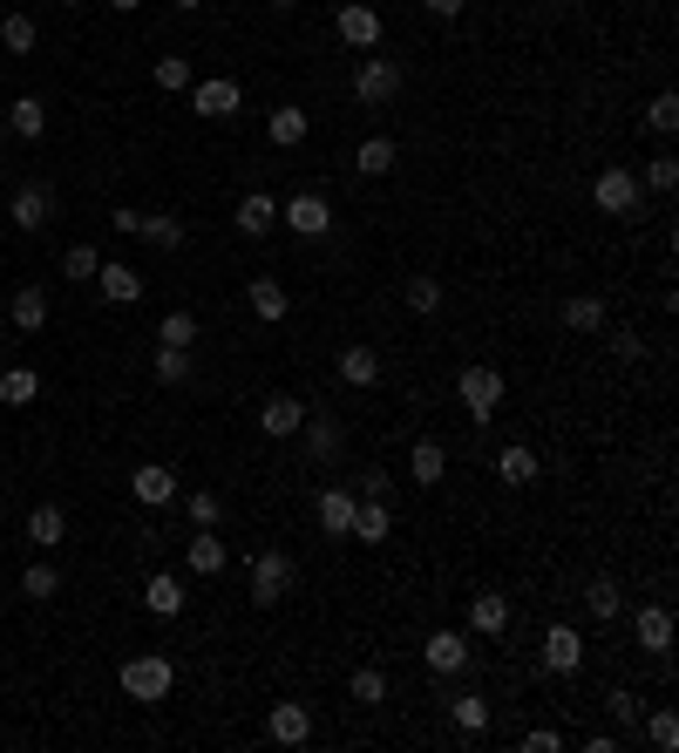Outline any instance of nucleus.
I'll list each match as a JSON object with an SVG mask.
<instances>
[{
  "label": "nucleus",
  "mask_w": 679,
  "mask_h": 753,
  "mask_svg": "<svg viewBox=\"0 0 679 753\" xmlns=\"http://www.w3.org/2000/svg\"><path fill=\"white\" fill-rule=\"evenodd\" d=\"M231 224L245 231V237H265V231H278V204H272L265 190H245V197H238V211H231Z\"/></svg>",
  "instance_id": "obj_20"
},
{
  "label": "nucleus",
  "mask_w": 679,
  "mask_h": 753,
  "mask_svg": "<svg viewBox=\"0 0 679 753\" xmlns=\"http://www.w3.org/2000/svg\"><path fill=\"white\" fill-rule=\"evenodd\" d=\"M591 204L605 211V218H632V211H638V177H632L625 164L598 170V184H591Z\"/></svg>",
  "instance_id": "obj_8"
},
{
  "label": "nucleus",
  "mask_w": 679,
  "mask_h": 753,
  "mask_svg": "<svg viewBox=\"0 0 679 753\" xmlns=\"http://www.w3.org/2000/svg\"><path fill=\"white\" fill-rule=\"evenodd\" d=\"M62 8H89V0H62Z\"/></svg>",
  "instance_id": "obj_60"
},
{
  "label": "nucleus",
  "mask_w": 679,
  "mask_h": 753,
  "mask_svg": "<svg viewBox=\"0 0 679 753\" xmlns=\"http://www.w3.org/2000/svg\"><path fill=\"white\" fill-rule=\"evenodd\" d=\"M0 340H8V326H0Z\"/></svg>",
  "instance_id": "obj_62"
},
{
  "label": "nucleus",
  "mask_w": 679,
  "mask_h": 753,
  "mask_svg": "<svg viewBox=\"0 0 679 753\" xmlns=\"http://www.w3.org/2000/svg\"><path fill=\"white\" fill-rule=\"evenodd\" d=\"M347 693L361 699V706H381V699H387V672H381V665H361V672L347 679Z\"/></svg>",
  "instance_id": "obj_44"
},
{
  "label": "nucleus",
  "mask_w": 679,
  "mask_h": 753,
  "mask_svg": "<svg viewBox=\"0 0 679 753\" xmlns=\"http://www.w3.org/2000/svg\"><path fill=\"white\" fill-rule=\"evenodd\" d=\"M143 605H150V618H177V611H184V584H177L171 571H150Z\"/></svg>",
  "instance_id": "obj_28"
},
{
  "label": "nucleus",
  "mask_w": 679,
  "mask_h": 753,
  "mask_svg": "<svg viewBox=\"0 0 679 753\" xmlns=\"http://www.w3.org/2000/svg\"><path fill=\"white\" fill-rule=\"evenodd\" d=\"M503 387H510V380H503L496 367H462V374H456V394H462V408L475 414V428H490V421H496Z\"/></svg>",
  "instance_id": "obj_4"
},
{
  "label": "nucleus",
  "mask_w": 679,
  "mask_h": 753,
  "mask_svg": "<svg viewBox=\"0 0 679 753\" xmlns=\"http://www.w3.org/2000/svg\"><path fill=\"white\" fill-rule=\"evenodd\" d=\"M130 496L143 502V509H171L184 489H177V468H164V462H143L136 475H130Z\"/></svg>",
  "instance_id": "obj_13"
},
{
  "label": "nucleus",
  "mask_w": 679,
  "mask_h": 753,
  "mask_svg": "<svg viewBox=\"0 0 679 753\" xmlns=\"http://www.w3.org/2000/svg\"><path fill=\"white\" fill-rule=\"evenodd\" d=\"M632 631H638V652L666 658V652H672V605H638Z\"/></svg>",
  "instance_id": "obj_15"
},
{
  "label": "nucleus",
  "mask_w": 679,
  "mask_h": 753,
  "mask_svg": "<svg viewBox=\"0 0 679 753\" xmlns=\"http://www.w3.org/2000/svg\"><path fill=\"white\" fill-rule=\"evenodd\" d=\"M402 299H408V312H421V320H428V312H442V279H435V272H415Z\"/></svg>",
  "instance_id": "obj_40"
},
{
  "label": "nucleus",
  "mask_w": 679,
  "mask_h": 753,
  "mask_svg": "<svg viewBox=\"0 0 679 753\" xmlns=\"http://www.w3.org/2000/svg\"><path fill=\"white\" fill-rule=\"evenodd\" d=\"M612 361H625V367H632V361H646V333L618 326V333H612Z\"/></svg>",
  "instance_id": "obj_51"
},
{
  "label": "nucleus",
  "mask_w": 679,
  "mask_h": 753,
  "mask_svg": "<svg viewBox=\"0 0 679 753\" xmlns=\"http://www.w3.org/2000/svg\"><path fill=\"white\" fill-rule=\"evenodd\" d=\"M421 658H428L435 679H456V672H469L475 645H469V631H428V639H421Z\"/></svg>",
  "instance_id": "obj_6"
},
{
  "label": "nucleus",
  "mask_w": 679,
  "mask_h": 753,
  "mask_svg": "<svg viewBox=\"0 0 679 753\" xmlns=\"http://www.w3.org/2000/svg\"><path fill=\"white\" fill-rule=\"evenodd\" d=\"M299 434H306V449H313L319 468L340 462V449H347V428H340V414H327V408H313V414L299 421Z\"/></svg>",
  "instance_id": "obj_12"
},
{
  "label": "nucleus",
  "mask_w": 679,
  "mask_h": 753,
  "mask_svg": "<svg viewBox=\"0 0 679 753\" xmlns=\"http://www.w3.org/2000/svg\"><path fill=\"white\" fill-rule=\"evenodd\" d=\"M177 502H184L190 530H218V523H224V502H218L211 489H190V496H177Z\"/></svg>",
  "instance_id": "obj_38"
},
{
  "label": "nucleus",
  "mask_w": 679,
  "mask_h": 753,
  "mask_svg": "<svg viewBox=\"0 0 679 753\" xmlns=\"http://www.w3.org/2000/svg\"><path fill=\"white\" fill-rule=\"evenodd\" d=\"M646 130H659V136L679 130V96H672V89H659V96L646 102Z\"/></svg>",
  "instance_id": "obj_45"
},
{
  "label": "nucleus",
  "mask_w": 679,
  "mask_h": 753,
  "mask_svg": "<svg viewBox=\"0 0 679 753\" xmlns=\"http://www.w3.org/2000/svg\"><path fill=\"white\" fill-rule=\"evenodd\" d=\"M503 631H510V598L475 590V598H469V639H503Z\"/></svg>",
  "instance_id": "obj_16"
},
{
  "label": "nucleus",
  "mask_w": 679,
  "mask_h": 753,
  "mask_svg": "<svg viewBox=\"0 0 679 753\" xmlns=\"http://www.w3.org/2000/svg\"><path fill=\"white\" fill-rule=\"evenodd\" d=\"M278 224L299 231V237H327V231H333V204H327L319 190H299V197H286V204H278Z\"/></svg>",
  "instance_id": "obj_7"
},
{
  "label": "nucleus",
  "mask_w": 679,
  "mask_h": 753,
  "mask_svg": "<svg viewBox=\"0 0 679 753\" xmlns=\"http://www.w3.org/2000/svg\"><path fill=\"white\" fill-rule=\"evenodd\" d=\"M62 272H68V279H96V272H102L96 245H68V252H62Z\"/></svg>",
  "instance_id": "obj_50"
},
{
  "label": "nucleus",
  "mask_w": 679,
  "mask_h": 753,
  "mask_svg": "<svg viewBox=\"0 0 679 753\" xmlns=\"http://www.w3.org/2000/svg\"><path fill=\"white\" fill-rule=\"evenodd\" d=\"M394 156H402V150H394V136H368L361 150H353V170H361V177H387Z\"/></svg>",
  "instance_id": "obj_34"
},
{
  "label": "nucleus",
  "mask_w": 679,
  "mask_h": 753,
  "mask_svg": "<svg viewBox=\"0 0 679 753\" xmlns=\"http://www.w3.org/2000/svg\"><path fill=\"white\" fill-rule=\"evenodd\" d=\"M42 130H48V109H42V96H21V102H8V136H21V143H42Z\"/></svg>",
  "instance_id": "obj_27"
},
{
  "label": "nucleus",
  "mask_w": 679,
  "mask_h": 753,
  "mask_svg": "<svg viewBox=\"0 0 679 753\" xmlns=\"http://www.w3.org/2000/svg\"><path fill=\"white\" fill-rule=\"evenodd\" d=\"M8 326H14V333H42V326H48V292H42V286H21L14 306H8Z\"/></svg>",
  "instance_id": "obj_25"
},
{
  "label": "nucleus",
  "mask_w": 679,
  "mask_h": 753,
  "mask_svg": "<svg viewBox=\"0 0 679 753\" xmlns=\"http://www.w3.org/2000/svg\"><path fill=\"white\" fill-rule=\"evenodd\" d=\"M265 8H299V0H265Z\"/></svg>",
  "instance_id": "obj_59"
},
{
  "label": "nucleus",
  "mask_w": 679,
  "mask_h": 753,
  "mask_svg": "<svg viewBox=\"0 0 679 753\" xmlns=\"http://www.w3.org/2000/svg\"><path fill=\"white\" fill-rule=\"evenodd\" d=\"M0 42H8L14 55H34V42H42V34H34L28 14H8V21H0Z\"/></svg>",
  "instance_id": "obj_46"
},
{
  "label": "nucleus",
  "mask_w": 679,
  "mask_h": 753,
  "mask_svg": "<svg viewBox=\"0 0 679 753\" xmlns=\"http://www.w3.org/2000/svg\"><path fill=\"white\" fill-rule=\"evenodd\" d=\"M55 590H62V577H55L48 564H28V571H21V598H55Z\"/></svg>",
  "instance_id": "obj_48"
},
{
  "label": "nucleus",
  "mask_w": 679,
  "mask_h": 753,
  "mask_svg": "<svg viewBox=\"0 0 679 753\" xmlns=\"http://www.w3.org/2000/svg\"><path fill=\"white\" fill-rule=\"evenodd\" d=\"M353 496H381V502H387V496H394V475H387V468H368L361 483H353Z\"/></svg>",
  "instance_id": "obj_53"
},
{
  "label": "nucleus",
  "mask_w": 679,
  "mask_h": 753,
  "mask_svg": "<svg viewBox=\"0 0 679 753\" xmlns=\"http://www.w3.org/2000/svg\"><path fill=\"white\" fill-rule=\"evenodd\" d=\"M333 27H340V42H347V48H361V55H374V48H381V34H387V21H381L374 0H340V8H333Z\"/></svg>",
  "instance_id": "obj_5"
},
{
  "label": "nucleus",
  "mask_w": 679,
  "mask_h": 753,
  "mask_svg": "<svg viewBox=\"0 0 679 753\" xmlns=\"http://www.w3.org/2000/svg\"><path fill=\"white\" fill-rule=\"evenodd\" d=\"M34 394H42V374H34V367H8V374H0V401H8V408H28Z\"/></svg>",
  "instance_id": "obj_37"
},
{
  "label": "nucleus",
  "mask_w": 679,
  "mask_h": 753,
  "mask_svg": "<svg viewBox=\"0 0 679 753\" xmlns=\"http://www.w3.org/2000/svg\"><path fill=\"white\" fill-rule=\"evenodd\" d=\"M190 374H197L190 346H156V380H164V387H184Z\"/></svg>",
  "instance_id": "obj_39"
},
{
  "label": "nucleus",
  "mask_w": 679,
  "mask_h": 753,
  "mask_svg": "<svg viewBox=\"0 0 679 753\" xmlns=\"http://www.w3.org/2000/svg\"><path fill=\"white\" fill-rule=\"evenodd\" d=\"M387 530H394V509H387L381 496H361V502H353V523H347L353 543H387Z\"/></svg>",
  "instance_id": "obj_18"
},
{
  "label": "nucleus",
  "mask_w": 679,
  "mask_h": 753,
  "mask_svg": "<svg viewBox=\"0 0 679 753\" xmlns=\"http://www.w3.org/2000/svg\"><path fill=\"white\" fill-rule=\"evenodd\" d=\"M102 8H109V14H136V8H143V0H102Z\"/></svg>",
  "instance_id": "obj_56"
},
{
  "label": "nucleus",
  "mask_w": 679,
  "mask_h": 753,
  "mask_svg": "<svg viewBox=\"0 0 679 753\" xmlns=\"http://www.w3.org/2000/svg\"><path fill=\"white\" fill-rule=\"evenodd\" d=\"M646 184H653L659 197H666V190H679V156H672V150H659L653 164H646Z\"/></svg>",
  "instance_id": "obj_49"
},
{
  "label": "nucleus",
  "mask_w": 679,
  "mask_h": 753,
  "mask_svg": "<svg viewBox=\"0 0 679 753\" xmlns=\"http://www.w3.org/2000/svg\"><path fill=\"white\" fill-rule=\"evenodd\" d=\"M171 686H177V665H171L164 652H136V658H123V693H130L136 706H164Z\"/></svg>",
  "instance_id": "obj_1"
},
{
  "label": "nucleus",
  "mask_w": 679,
  "mask_h": 753,
  "mask_svg": "<svg viewBox=\"0 0 679 753\" xmlns=\"http://www.w3.org/2000/svg\"><path fill=\"white\" fill-rule=\"evenodd\" d=\"M442 706H449V720H456L462 733H483V727H490V699H483V693H442Z\"/></svg>",
  "instance_id": "obj_31"
},
{
  "label": "nucleus",
  "mask_w": 679,
  "mask_h": 753,
  "mask_svg": "<svg viewBox=\"0 0 679 753\" xmlns=\"http://www.w3.org/2000/svg\"><path fill=\"white\" fill-rule=\"evenodd\" d=\"M190 109L211 115V123H224V115L245 109V89H238L231 75H205V82H190Z\"/></svg>",
  "instance_id": "obj_11"
},
{
  "label": "nucleus",
  "mask_w": 679,
  "mask_h": 753,
  "mask_svg": "<svg viewBox=\"0 0 679 753\" xmlns=\"http://www.w3.org/2000/svg\"><path fill=\"white\" fill-rule=\"evenodd\" d=\"M524 753H565V733H557V727H530L524 733Z\"/></svg>",
  "instance_id": "obj_52"
},
{
  "label": "nucleus",
  "mask_w": 679,
  "mask_h": 753,
  "mask_svg": "<svg viewBox=\"0 0 679 753\" xmlns=\"http://www.w3.org/2000/svg\"><path fill=\"white\" fill-rule=\"evenodd\" d=\"M544 672H550V679H571V672H584V631H578V624H550V631H544Z\"/></svg>",
  "instance_id": "obj_9"
},
{
  "label": "nucleus",
  "mask_w": 679,
  "mask_h": 753,
  "mask_svg": "<svg viewBox=\"0 0 679 753\" xmlns=\"http://www.w3.org/2000/svg\"><path fill=\"white\" fill-rule=\"evenodd\" d=\"M156 346H197V312H164L156 320Z\"/></svg>",
  "instance_id": "obj_42"
},
{
  "label": "nucleus",
  "mask_w": 679,
  "mask_h": 753,
  "mask_svg": "<svg viewBox=\"0 0 679 753\" xmlns=\"http://www.w3.org/2000/svg\"><path fill=\"white\" fill-rule=\"evenodd\" d=\"M469 8V0H421V14H435V21H456Z\"/></svg>",
  "instance_id": "obj_54"
},
{
  "label": "nucleus",
  "mask_w": 679,
  "mask_h": 753,
  "mask_svg": "<svg viewBox=\"0 0 679 753\" xmlns=\"http://www.w3.org/2000/svg\"><path fill=\"white\" fill-rule=\"evenodd\" d=\"M265 733H272L278 746H306V740H313V706L278 699V706H272V720H265Z\"/></svg>",
  "instance_id": "obj_14"
},
{
  "label": "nucleus",
  "mask_w": 679,
  "mask_h": 753,
  "mask_svg": "<svg viewBox=\"0 0 679 753\" xmlns=\"http://www.w3.org/2000/svg\"><path fill=\"white\" fill-rule=\"evenodd\" d=\"M0 136H8V109H0Z\"/></svg>",
  "instance_id": "obj_61"
},
{
  "label": "nucleus",
  "mask_w": 679,
  "mask_h": 753,
  "mask_svg": "<svg viewBox=\"0 0 679 753\" xmlns=\"http://www.w3.org/2000/svg\"><path fill=\"white\" fill-rule=\"evenodd\" d=\"M62 536H68V509H62V502H34V509H28V543L48 550V543H62Z\"/></svg>",
  "instance_id": "obj_30"
},
{
  "label": "nucleus",
  "mask_w": 679,
  "mask_h": 753,
  "mask_svg": "<svg viewBox=\"0 0 679 753\" xmlns=\"http://www.w3.org/2000/svg\"><path fill=\"white\" fill-rule=\"evenodd\" d=\"M245 577H252V605L272 611V605H286V590L299 584V564H293V550H259Z\"/></svg>",
  "instance_id": "obj_2"
},
{
  "label": "nucleus",
  "mask_w": 679,
  "mask_h": 753,
  "mask_svg": "<svg viewBox=\"0 0 679 753\" xmlns=\"http://www.w3.org/2000/svg\"><path fill=\"white\" fill-rule=\"evenodd\" d=\"M190 82H197V75H190L184 55H156V89H164V96H184Z\"/></svg>",
  "instance_id": "obj_43"
},
{
  "label": "nucleus",
  "mask_w": 679,
  "mask_h": 753,
  "mask_svg": "<svg viewBox=\"0 0 679 753\" xmlns=\"http://www.w3.org/2000/svg\"><path fill=\"white\" fill-rule=\"evenodd\" d=\"M245 299H252V312H259V320H265V326H278V320H286V312H293V292H286V286H278V279H272V272H259V279L245 286Z\"/></svg>",
  "instance_id": "obj_19"
},
{
  "label": "nucleus",
  "mask_w": 679,
  "mask_h": 753,
  "mask_svg": "<svg viewBox=\"0 0 679 753\" xmlns=\"http://www.w3.org/2000/svg\"><path fill=\"white\" fill-rule=\"evenodd\" d=\"M96 286H102V299H109V306H130V299H143V272H136V265H116V258H102Z\"/></svg>",
  "instance_id": "obj_23"
},
{
  "label": "nucleus",
  "mask_w": 679,
  "mask_h": 753,
  "mask_svg": "<svg viewBox=\"0 0 679 753\" xmlns=\"http://www.w3.org/2000/svg\"><path fill=\"white\" fill-rule=\"evenodd\" d=\"M109 224L123 231V237H136V231H143V211H109Z\"/></svg>",
  "instance_id": "obj_55"
},
{
  "label": "nucleus",
  "mask_w": 679,
  "mask_h": 753,
  "mask_svg": "<svg viewBox=\"0 0 679 753\" xmlns=\"http://www.w3.org/2000/svg\"><path fill=\"white\" fill-rule=\"evenodd\" d=\"M184 564H190V577H218V571L231 564V550L218 543V530H197V536L184 543Z\"/></svg>",
  "instance_id": "obj_22"
},
{
  "label": "nucleus",
  "mask_w": 679,
  "mask_h": 753,
  "mask_svg": "<svg viewBox=\"0 0 679 753\" xmlns=\"http://www.w3.org/2000/svg\"><path fill=\"white\" fill-rule=\"evenodd\" d=\"M353 502H361L353 489H327V496H319V530H327V536H347V523H353Z\"/></svg>",
  "instance_id": "obj_33"
},
{
  "label": "nucleus",
  "mask_w": 679,
  "mask_h": 753,
  "mask_svg": "<svg viewBox=\"0 0 679 753\" xmlns=\"http://www.w3.org/2000/svg\"><path fill=\"white\" fill-rule=\"evenodd\" d=\"M537 8H544V14H571V8H578V0H537Z\"/></svg>",
  "instance_id": "obj_57"
},
{
  "label": "nucleus",
  "mask_w": 679,
  "mask_h": 753,
  "mask_svg": "<svg viewBox=\"0 0 679 753\" xmlns=\"http://www.w3.org/2000/svg\"><path fill=\"white\" fill-rule=\"evenodd\" d=\"M605 712H612L618 740H638V693H632V686H612V693H605Z\"/></svg>",
  "instance_id": "obj_36"
},
{
  "label": "nucleus",
  "mask_w": 679,
  "mask_h": 753,
  "mask_svg": "<svg viewBox=\"0 0 679 753\" xmlns=\"http://www.w3.org/2000/svg\"><path fill=\"white\" fill-rule=\"evenodd\" d=\"M565 326L571 333H605L612 312H605V299H598V292H578V299H565Z\"/></svg>",
  "instance_id": "obj_29"
},
{
  "label": "nucleus",
  "mask_w": 679,
  "mask_h": 753,
  "mask_svg": "<svg viewBox=\"0 0 679 753\" xmlns=\"http://www.w3.org/2000/svg\"><path fill=\"white\" fill-rule=\"evenodd\" d=\"M171 8H177V14H197V8H205V0H171Z\"/></svg>",
  "instance_id": "obj_58"
},
{
  "label": "nucleus",
  "mask_w": 679,
  "mask_h": 753,
  "mask_svg": "<svg viewBox=\"0 0 679 753\" xmlns=\"http://www.w3.org/2000/svg\"><path fill=\"white\" fill-rule=\"evenodd\" d=\"M402 82H408L402 62H387V55H361V62H353V96H361L368 109H387L394 96H402Z\"/></svg>",
  "instance_id": "obj_3"
},
{
  "label": "nucleus",
  "mask_w": 679,
  "mask_h": 753,
  "mask_svg": "<svg viewBox=\"0 0 679 753\" xmlns=\"http://www.w3.org/2000/svg\"><path fill=\"white\" fill-rule=\"evenodd\" d=\"M496 475H503L510 489H530V483H537V449H530V442H503Z\"/></svg>",
  "instance_id": "obj_26"
},
{
  "label": "nucleus",
  "mask_w": 679,
  "mask_h": 753,
  "mask_svg": "<svg viewBox=\"0 0 679 753\" xmlns=\"http://www.w3.org/2000/svg\"><path fill=\"white\" fill-rule=\"evenodd\" d=\"M646 746H659V753H672L679 746V720L659 706V712H646Z\"/></svg>",
  "instance_id": "obj_47"
},
{
  "label": "nucleus",
  "mask_w": 679,
  "mask_h": 753,
  "mask_svg": "<svg viewBox=\"0 0 679 753\" xmlns=\"http://www.w3.org/2000/svg\"><path fill=\"white\" fill-rule=\"evenodd\" d=\"M8 218H14V231H48L55 224V184H21L8 197Z\"/></svg>",
  "instance_id": "obj_10"
},
{
  "label": "nucleus",
  "mask_w": 679,
  "mask_h": 753,
  "mask_svg": "<svg viewBox=\"0 0 679 753\" xmlns=\"http://www.w3.org/2000/svg\"><path fill=\"white\" fill-rule=\"evenodd\" d=\"M340 380H347V387H374V380H381L374 346H347V353H340Z\"/></svg>",
  "instance_id": "obj_35"
},
{
  "label": "nucleus",
  "mask_w": 679,
  "mask_h": 753,
  "mask_svg": "<svg viewBox=\"0 0 679 753\" xmlns=\"http://www.w3.org/2000/svg\"><path fill=\"white\" fill-rule=\"evenodd\" d=\"M306 130H313V115H306L299 102H278V109L265 115V136H272L278 150H299V143H306Z\"/></svg>",
  "instance_id": "obj_21"
},
{
  "label": "nucleus",
  "mask_w": 679,
  "mask_h": 753,
  "mask_svg": "<svg viewBox=\"0 0 679 753\" xmlns=\"http://www.w3.org/2000/svg\"><path fill=\"white\" fill-rule=\"evenodd\" d=\"M584 611H591L598 624H612V618L625 611V590H618L612 577H591V584H584Z\"/></svg>",
  "instance_id": "obj_32"
},
{
  "label": "nucleus",
  "mask_w": 679,
  "mask_h": 753,
  "mask_svg": "<svg viewBox=\"0 0 679 753\" xmlns=\"http://www.w3.org/2000/svg\"><path fill=\"white\" fill-rule=\"evenodd\" d=\"M408 475H415V489H435V483L449 475V449H442V442H428V434H421V442L408 449Z\"/></svg>",
  "instance_id": "obj_24"
},
{
  "label": "nucleus",
  "mask_w": 679,
  "mask_h": 753,
  "mask_svg": "<svg viewBox=\"0 0 679 753\" xmlns=\"http://www.w3.org/2000/svg\"><path fill=\"white\" fill-rule=\"evenodd\" d=\"M136 237H150V245H156V252H177V245H184V224H177L171 211H150Z\"/></svg>",
  "instance_id": "obj_41"
},
{
  "label": "nucleus",
  "mask_w": 679,
  "mask_h": 753,
  "mask_svg": "<svg viewBox=\"0 0 679 753\" xmlns=\"http://www.w3.org/2000/svg\"><path fill=\"white\" fill-rule=\"evenodd\" d=\"M299 421H306V401H299V394H272V401L259 408V434H272V442L299 434Z\"/></svg>",
  "instance_id": "obj_17"
}]
</instances>
